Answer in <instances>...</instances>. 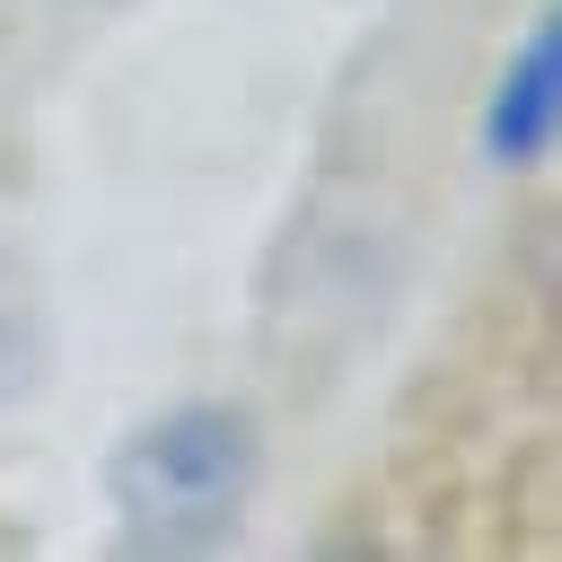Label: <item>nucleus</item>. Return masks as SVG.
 Wrapping results in <instances>:
<instances>
[{
	"instance_id": "obj_2",
	"label": "nucleus",
	"mask_w": 562,
	"mask_h": 562,
	"mask_svg": "<svg viewBox=\"0 0 562 562\" xmlns=\"http://www.w3.org/2000/svg\"><path fill=\"white\" fill-rule=\"evenodd\" d=\"M562 61H553V26H536L527 44H518V61L501 70V88H492V114H483V149L501 158V167H536L544 149H553V114H562Z\"/></svg>"
},
{
	"instance_id": "obj_3",
	"label": "nucleus",
	"mask_w": 562,
	"mask_h": 562,
	"mask_svg": "<svg viewBox=\"0 0 562 562\" xmlns=\"http://www.w3.org/2000/svg\"><path fill=\"white\" fill-rule=\"evenodd\" d=\"M35 369V290H26V263L0 246V395Z\"/></svg>"
},
{
	"instance_id": "obj_1",
	"label": "nucleus",
	"mask_w": 562,
	"mask_h": 562,
	"mask_svg": "<svg viewBox=\"0 0 562 562\" xmlns=\"http://www.w3.org/2000/svg\"><path fill=\"white\" fill-rule=\"evenodd\" d=\"M255 474H263L255 413L220 395H184L123 430V448L105 457V501L132 553H211L237 536Z\"/></svg>"
}]
</instances>
